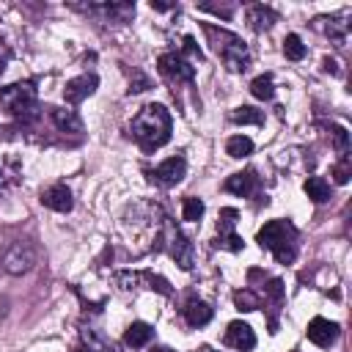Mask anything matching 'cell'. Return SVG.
I'll use <instances>...</instances> for the list:
<instances>
[{
	"label": "cell",
	"mask_w": 352,
	"mask_h": 352,
	"mask_svg": "<svg viewBox=\"0 0 352 352\" xmlns=\"http://www.w3.org/2000/svg\"><path fill=\"white\" fill-rule=\"evenodd\" d=\"M256 187H258V176H256V170L234 173V176H228V179H226V184H223V190H226V192H234V195H239V198L253 195V190H256Z\"/></svg>",
	"instance_id": "16"
},
{
	"label": "cell",
	"mask_w": 352,
	"mask_h": 352,
	"mask_svg": "<svg viewBox=\"0 0 352 352\" xmlns=\"http://www.w3.org/2000/svg\"><path fill=\"white\" fill-rule=\"evenodd\" d=\"M0 72H3V63H0Z\"/></svg>",
	"instance_id": "39"
},
{
	"label": "cell",
	"mask_w": 352,
	"mask_h": 352,
	"mask_svg": "<svg viewBox=\"0 0 352 352\" xmlns=\"http://www.w3.org/2000/svg\"><path fill=\"white\" fill-rule=\"evenodd\" d=\"M223 341H226L231 349L250 352V349L256 346V333H253L250 324H245V322H231L228 330H226V336H223Z\"/></svg>",
	"instance_id": "14"
},
{
	"label": "cell",
	"mask_w": 352,
	"mask_h": 352,
	"mask_svg": "<svg viewBox=\"0 0 352 352\" xmlns=\"http://www.w3.org/2000/svg\"><path fill=\"white\" fill-rule=\"evenodd\" d=\"M349 176H352L349 154H341V160H338V162H336V168H333V179H336L338 184H346V182H349Z\"/></svg>",
	"instance_id": "31"
},
{
	"label": "cell",
	"mask_w": 352,
	"mask_h": 352,
	"mask_svg": "<svg viewBox=\"0 0 352 352\" xmlns=\"http://www.w3.org/2000/svg\"><path fill=\"white\" fill-rule=\"evenodd\" d=\"M33 264H36V248H33L30 242H14V245L8 248V253L3 256V267H6V272H11V275L28 272Z\"/></svg>",
	"instance_id": "10"
},
{
	"label": "cell",
	"mask_w": 352,
	"mask_h": 352,
	"mask_svg": "<svg viewBox=\"0 0 352 352\" xmlns=\"http://www.w3.org/2000/svg\"><path fill=\"white\" fill-rule=\"evenodd\" d=\"M198 8H201V11H212V14H220L223 19H228V16L234 14V6H214V3H201Z\"/></svg>",
	"instance_id": "32"
},
{
	"label": "cell",
	"mask_w": 352,
	"mask_h": 352,
	"mask_svg": "<svg viewBox=\"0 0 352 352\" xmlns=\"http://www.w3.org/2000/svg\"><path fill=\"white\" fill-rule=\"evenodd\" d=\"M250 94L261 102H270L275 96V82H272V74H258L253 82H250Z\"/></svg>",
	"instance_id": "25"
},
{
	"label": "cell",
	"mask_w": 352,
	"mask_h": 352,
	"mask_svg": "<svg viewBox=\"0 0 352 352\" xmlns=\"http://www.w3.org/2000/svg\"><path fill=\"white\" fill-rule=\"evenodd\" d=\"M165 239H168V253L182 270H192V242L173 226L165 223Z\"/></svg>",
	"instance_id": "9"
},
{
	"label": "cell",
	"mask_w": 352,
	"mask_h": 352,
	"mask_svg": "<svg viewBox=\"0 0 352 352\" xmlns=\"http://www.w3.org/2000/svg\"><path fill=\"white\" fill-rule=\"evenodd\" d=\"M305 52H308V47L302 44V38H300L297 33H289V36L283 38V55H286L289 60H302Z\"/></svg>",
	"instance_id": "26"
},
{
	"label": "cell",
	"mask_w": 352,
	"mask_h": 352,
	"mask_svg": "<svg viewBox=\"0 0 352 352\" xmlns=\"http://www.w3.org/2000/svg\"><path fill=\"white\" fill-rule=\"evenodd\" d=\"M184 173H187V160H184L182 154H176V157L160 162V165L151 170V179H154L157 184H162V187H170V184H179V182L184 179Z\"/></svg>",
	"instance_id": "11"
},
{
	"label": "cell",
	"mask_w": 352,
	"mask_h": 352,
	"mask_svg": "<svg viewBox=\"0 0 352 352\" xmlns=\"http://www.w3.org/2000/svg\"><path fill=\"white\" fill-rule=\"evenodd\" d=\"M234 302H236L239 311H256V308H261V297H258L253 289H239V292H234Z\"/></svg>",
	"instance_id": "28"
},
{
	"label": "cell",
	"mask_w": 352,
	"mask_h": 352,
	"mask_svg": "<svg viewBox=\"0 0 352 352\" xmlns=\"http://www.w3.org/2000/svg\"><path fill=\"white\" fill-rule=\"evenodd\" d=\"M346 16H349V11H341V14H336V16H322V22H327V25H324V33L330 36V41H333L336 47H344V44H346V33H349Z\"/></svg>",
	"instance_id": "18"
},
{
	"label": "cell",
	"mask_w": 352,
	"mask_h": 352,
	"mask_svg": "<svg viewBox=\"0 0 352 352\" xmlns=\"http://www.w3.org/2000/svg\"><path fill=\"white\" fill-rule=\"evenodd\" d=\"M146 88H148V77L140 74V72H135V82H129V94H140Z\"/></svg>",
	"instance_id": "34"
},
{
	"label": "cell",
	"mask_w": 352,
	"mask_h": 352,
	"mask_svg": "<svg viewBox=\"0 0 352 352\" xmlns=\"http://www.w3.org/2000/svg\"><path fill=\"white\" fill-rule=\"evenodd\" d=\"M151 336H154L151 324H146V322H132V324L126 327V333H124V344L132 346V349H138V346H146V344L151 341Z\"/></svg>",
	"instance_id": "20"
},
{
	"label": "cell",
	"mask_w": 352,
	"mask_h": 352,
	"mask_svg": "<svg viewBox=\"0 0 352 352\" xmlns=\"http://www.w3.org/2000/svg\"><path fill=\"white\" fill-rule=\"evenodd\" d=\"M132 138L146 151L165 146L170 140V113L162 104H146L132 121Z\"/></svg>",
	"instance_id": "1"
},
{
	"label": "cell",
	"mask_w": 352,
	"mask_h": 352,
	"mask_svg": "<svg viewBox=\"0 0 352 352\" xmlns=\"http://www.w3.org/2000/svg\"><path fill=\"white\" fill-rule=\"evenodd\" d=\"M96 85H99V77L96 74H80V77H74V80L66 82L63 96H66L69 104H80L82 99H88L96 91Z\"/></svg>",
	"instance_id": "13"
},
{
	"label": "cell",
	"mask_w": 352,
	"mask_h": 352,
	"mask_svg": "<svg viewBox=\"0 0 352 352\" xmlns=\"http://www.w3.org/2000/svg\"><path fill=\"white\" fill-rule=\"evenodd\" d=\"M204 201L201 198H192V195H187L184 201H182V217L184 220H190V223H198L201 217H204Z\"/></svg>",
	"instance_id": "27"
},
{
	"label": "cell",
	"mask_w": 352,
	"mask_h": 352,
	"mask_svg": "<svg viewBox=\"0 0 352 352\" xmlns=\"http://www.w3.org/2000/svg\"><path fill=\"white\" fill-rule=\"evenodd\" d=\"M151 352H173V349H168V346H154Z\"/></svg>",
	"instance_id": "37"
},
{
	"label": "cell",
	"mask_w": 352,
	"mask_h": 352,
	"mask_svg": "<svg viewBox=\"0 0 352 352\" xmlns=\"http://www.w3.org/2000/svg\"><path fill=\"white\" fill-rule=\"evenodd\" d=\"M330 140H333V146H336L341 154H346V151H349V132H346L344 126L333 124V126H330Z\"/></svg>",
	"instance_id": "30"
},
{
	"label": "cell",
	"mask_w": 352,
	"mask_h": 352,
	"mask_svg": "<svg viewBox=\"0 0 352 352\" xmlns=\"http://www.w3.org/2000/svg\"><path fill=\"white\" fill-rule=\"evenodd\" d=\"M195 352H214V349H209V346H201V349H195Z\"/></svg>",
	"instance_id": "38"
},
{
	"label": "cell",
	"mask_w": 352,
	"mask_h": 352,
	"mask_svg": "<svg viewBox=\"0 0 352 352\" xmlns=\"http://www.w3.org/2000/svg\"><path fill=\"white\" fill-rule=\"evenodd\" d=\"M302 190H305V195H308L314 204H324V201L330 198V184H327L322 176H311V179L302 184Z\"/></svg>",
	"instance_id": "22"
},
{
	"label": "cell",
	"mask_w": 352,
	"mask_h": 352,
	"mask_svg": "<svg viewBox=\"0 0 352 352\" xmlns=\"http://www.w3.org/2000/svg\"><path fill=\"white\" fill-rule=\"evenodd\" d=\"M226 154L234 157V160H242V157L253 154V140H250L248 135H234V138H228V143H226Z\"/></svg>",
	"instance_id": "24"
},
{
	"label": "cell",
	"mask_w": 352,
	"mask_h": 352,
	"mask_svg": "<svg viewBox=\"0 0 352 352\" xmlns=\"http://www.w3.org/2000/svg\"><path fill=\"white\" fill-rule=\"evenodd\" d=\"M113 283L118 289H124V292H132V289H154V292H160L165 297L173 294L170 283L162 275L151 272V270H118V272H113Z\"/></svg>",
	"instance_id": "4"
},
{
	"label": "cell",
	"mask_w": 352,
	"mask_h": 352,
	"mask_svg": "<svg viewBox=\"0 0 352 352\" xmlns=\"http://www.w3.org/2000/svg\"><path fill=\"white\" fill-rule=\"evenodd\" d=\"M228 118H231L234 124H256V126H261V124H264V113H261V110H256V107H250V104L234 107Z\"/></svg>",
	"instance_id": "23"
},
{
	"label": "cell",
	"mask_w": 352,
	"mask_h": 352,
	"mask_svg": "<svg viewBox=\"0 0 352 352\" xmlns=\"http://www.w3.org/2000/svg\"><path fill=\"white\" fill-rule=\"evenodd\" d=\"M264 300H270L275 308L283 305V280L280 278H270V283L264 286Z\"/></svg>",
	"instance_id": "29"
},
{
	"label": "cell",
	"mask_w": 352,
	"mask_h": 352,
	"mask_svg": "<svg viewBox=\"0 0 352 352\" xmlns=\"http://www.w3.org/2000/svg\"><path fill=\"white\" fill-rule=\"evenodd\" d=\"M236 217H239V212H236L234 206L220 209V214H217V231H220V236L214 239V248H226V250H231V253H239V250H242L245 242L234 234Z\"/></svg>",
	"instance_id": "8"
},
{
	"label": "cell",
	"mask_w": 352,
	"mask_h": 352,
	"mask_svg": "<svg viewBox=\"0 0 352 352\" xmlns=\"http://www.w3.org/2000/svg\"><path fill=\"white\" fill-rule=\"evenodd\" d=\"M324 72H333V74H338V63H336L333 58H324Z\"/></svg>",
	"instance_id": "35"
},
{
	"label": "cell",
	"mask_w": 352,
	"mask_h": 352,
	"mask_svg": "<svg viewBox=\"0 0 352 352\" xmlns=\"http://www.w3.org/2000/svg\"><path fill=\"white\" fill-rule=\"evenodd\" d=\"M52 121L63 132H82V121L72 107H52Z\"/></svg>",
	"instance_id": "21"
},
{
	"label": "cell",
	"mask_w": 352,
	"mask_h": 352,
	"mask_svg": "<svg viewBox=\"0 0 352 352\" xmlns=\"http://www.w3.org/2000/svg\"><path fill=\"white\" fill-rule=\"evenodd\" d=\"M182 314H184V322H187L190 327H204V324H209L212 316H214L212 305L204 302V300H187V305L182 308Z\"/></svg>",
	"instance_id": "17"
},
{
	"label": "cell",
	"mask_w": 352,
	"mask_h": 352,
	"mask_svg": "<svg viewBox=\"0 0 352 352\" xmlns=\"http://www.w3.org/2000/svg\"><path fill=\"white\" fill-rule=\"evenodd\" d=\"M338 333H341V327H338L336 322L324 319V316H314V319L308 322V330H305L308 341H314L316 346H330V344L338 338Z\"/></svg>",
	"instance_id": "12"
},
{
	"label": "cell",
	"mask_w": 352,
	"mask_h": 352,
	"mask_svg": "<svg viewBox=\"0 0 352 352\" xmlns=\"http://www.w3.org/2000/svg\"><path fill=\"white\" fill-rule=\"evenodd\" d=\"M36 99H38V91H36V82L33 80H25V82H11L6 88H0V104L11 113V116H25L36 107Z\"/></svg>",
	"instance_id": "5"
},
{
	"label": "cell",
	"mask_w": 352,
	"mask_h": 352,
	"mask_svg": "<svg viewBox=\"0 0 352 352\" xmlns=\"http://www.w3.org/2000/svg\"><path fill=\"white\" fill-rule=\"evenodd\" d=\"M182 41H184V44H182V50H184V52H187V55H192V58H198V60H201V58H204V55H201V50H198V44H195V38H192V36H184V38H182Z\"/></svg>",
	"instance_id": "33"
},
{
	"label": "cell",
	"mask_w": 352,
	"mask_h": 352,
	"mask_svg": "<svg viewBox=\"0 0 352 352\" xmlns=\"http://www.w3.org/2000/svg\"><path fill=\"white\" fill-rule=\"evenodd\" d=\"M74 352H96V346L85 341V344H80V346H74Z\"/></svg>",
	"instance_id": "36"
},
{
	"label": "cell",
	"mask_w": 352,
	"mask_h": 352,
	"mask_svg": "<svg viewBox=\"0 0 352 352\" xmlns=\"http://www.w3.org/2000/svg\"><path fill=\"white\" fill-rule=\"evenodd\" d=\"M41 204L52 212H72L74 201H72V190L66 184H50L47 190H41Z\"/></svg>",
	"instance_id": "15"
},
{
	"label": "cell",
	"mask_w": 352,
	"mask_h": 352,
	"mask_svg": "<svg viewBox=\"0 0 352 352\" xmlns=\"http://www.w3.org/2000/svg\"><path fill=\"white\" fill-rule=\"evenodd\" d=\"M204 33H206L212 50L220 55V60L231 72H245L250 66V50L236 33H231L226 28H217V25H209V22H204Z\"/></svg>",
	"instance_id": "2"
},
{
	"label": "cell",
	"mask_w": 352,
	"mask_h": 352,
	"mask_svg": "<svg viewBox=\"0 0 352 352\" xmlns=\"http://www.w3.org/2000/svg\"><path fill=\"white\" fill-rule=\"evenodd\" d=\"M275 19H278V14H275L270 6H250V8H248V25H250L256 33L270 30V28L275 25Z\"/></svg>",
	"instance_id": "19"
},
{
	"label": "cell",
	"mask_w": 352,
	"mask_h": 352,
	"mask_svg": "<svg viewBox=\"0 0 352 352\" xmlns=\"http://www.w3.org/2000/svg\"><path fill=\"white\" fill-rule=\"evenodd\" d=\"M258 245L267 248L280 264H292L297 256V228L289 220H270L258 228Z\"/></svg>",
	"instance_id": "3"
},
{
	"label": "cell",
	"mask_w": 352,
	"mask_h": 352,
	"mask_svg": "<svg viewBox=\"0 0 352 352\" xmlns=\"http://www.w3.org/2000/svg\"><path fill=\"white\" fill-rule=\"evenodd\" d=\"M160 74L168 80V82H192L195 80V66L182 55V52H162L160 60Z\"/></svg>",
	"instance_id": "6"
},
{
	"label": "cell",
	"mask_w": 352,
	"mask_h": 352,
	"mask_svg": "<svg viewBox=\"0 0 352 352\" xmlns=\"http://www.w3.org/2000/svg\"><path fill=\"white\" fill-rule=\"evenodd\" d=\"M72 8L96 14L104 22H126L135 14V3H72Z\"/></svg>",
	"instance_id": "7"
}]
</instances>
